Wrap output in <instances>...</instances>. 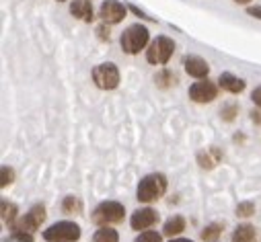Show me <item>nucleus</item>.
Masks as SVG:
<instances>
[{
	"label": "nucleus",
	"mask_w": 261,
	"mask_h": 242,
	"mask_svg": "<svg viewBox=\"0 0 261 242\" xmlns=\"http://www.w3.org/2000/svg\"><path fill=\"white\" fill-rule=\"evenodd\" d=\"M154 82H156V86H161V88H169V86H175V84H177V76H175L171 70H163V72L156 74Z\"/></svg>",
	"instance_id": "obj_19"
},
{
	"label": "nucleus",
	"mask_w": 261,
	"mask_h": 242,
	"mask_svg": "<svg viewBox=\"0 0 261 242\" xmlns=\"http://www.w3.org/2000/svg\"><path fill=\"white\" fill-rule=\"evenodd\" d=\"M0 209H3V220H5V222L13 224V222L17 220V205H15V203L3 199V203H0Z\"/></svg>",
	"instance_id": "obj_20"
},
{
	"label": "nucleus",
	"mask_w": 261,
	"mask_h": 242,
	"mask_svg": "<svg viewBox=\"0 0 261 242\" xmlns=\"http://www.w3.org/2000/svg\"><path fill=\"white\" fill-rule=\"evenodd\" d=\"M99 17L103 19V23H109V25H115L119 21H123L125 17V7L117 0H105L99 9Z\"/></svg>",
	"instance_id": "obj_9"
},
{
	"label": "nucleus",
	"mask_w": 261,
	"mask_h": 242,
	"mask_svg": "<svg viewBox=\"0 0 261 242\" xmlns=\"http://www.w3.org/2000/svg\"><path fill=\"white\" fill-rule=\"evenodd\" d=\"M62 211L66 214V216H79L83 211V201L74 195H68V197H64V203H62Z\"/></svg>",
	"instance_id": "obj_16"
},
{
	"label": "nucleus",
	"mask_w": 261,
	"mask_h": 242,
	"mask_svg": "<svg viewBox=\"0 0 261 242\" xmlns=\"http://www.w3.org/2000/svg\"><path fill=\"white\" fill-rule=\"evenodd\" d=\"M220 160H222V152H220L216 146L206 148L204 152H200V154H198V162H200V166H202V168H214Z\"/></svg>",
	"instance_id": "obj_13"
},
{
	"label": "nucleus",
	"mask_w": 261,
	"mask_h": 242,
	"mask_svg": "<svg viewBox=\"0 0 261 242\" xmlns=\"http://www.w3.org/2000/svg\"><path fill=\"white\" fill-rule=\"evenodd\" d=\"M58 3H64V0H58Z\"/></svg>",
	"instance_id": "obj_32"
},
{
	"label": "nucleus",
	"mask_w": 261,
	"mask_h": 242,
	"mask_svg": "<svg viewBox=\"0 0 261 242\" xmlns=\"http://www.w3.org/2000/svg\"><path fill=\"white\" fill-rule=\"evenodd\" d=\"M253 214H255V205H253L251 201H243V203L237 205V216L249 218V216H253Z\"/></svg>",
	"instance_id": "obj_23"
},
{
	"label": "nucleus",
	"mask_w": 261,
	"mask_h": 242,
	"mask_svg": "<svg viewBox=\"0 0 261 242\" xmlns=\"http://www.w3.org/2000/svg\"><path fill=\"white\" fill-rule=\"evenodd\" d=\"M123 205L117 203V201H103L101 205L95 207L93 211V222L97 226H111V224H117L123 220Z\"/></svg>",
	"instance_id": "obj_4"
},
{
	"label": "nucleus",
	"mask_w": 261,
	"mask_h": 242,
	"mask_svg": "<svg viewBox=\"0 0 261 242\" xmlns=\"http://www.w3.org/2000/svg\"><path fill=\"white\" fill-rule=\"evenodd\" d=\"M247 13H249L251 17H257V19H261V7H251Z\"/></svg>",
	"instance_id": "obj_27"
},
{
	"label": "nucleus",
	"mask_w": 261,
	"mask_h": 242,
	"mask_svg": "<svg viewBox=\"0 0 261 242\" xmlns=\"http://www.w3.org/2000/svg\"><path fill=\"white\" fill-rule=\"evenodd\" d=\"M167 191V176L161 172H152L146 174L140 185H138V201L142 203H152L156 199H161Z\"/></svg>",
	"instance_id": "obj_1"
},
{
	"label": "nucleus",
	"mask_w": 261,
	"mask_h": 242,
	"mask_svg": "<svg viewBox=\"0 0 261 242\" xmlns=\"http://www.w3.org/2000/svg\"><path fill=\"white\" fill-rule=\"evenodd\" d=\"M251 99H253V103H255V105H259V107H261V86H257V88L253 90Z\"/></svg>",
	"instance_id": "obj_26"
},
{
	"label": "nucleus",
	"mask_w": 261,
	"mask_h": 242,
	"mask_svg": "<svg viewBox=\"0 0 261 242\" xmlns=\"http://www.w3.org/2000/svg\"><path fill=\"white\" fill-rule=\"evenodd\" d=\"M218 84L224 88V90H228V93H241V90H245V80H241V78H237L234 74H230V72H224V74H220V78H218Z\"/></svg>",
	"instance_id": "obj_14"
},
{
	"label": "nucleus",
	"mask_w": 261,
	"mask_h": 242,
	"mask_svg": "<svg viewBox=\"0 0 261 242\" xmlns=\"http://www.w3.org/2000/svg\"><path fill=\"white\" fill-rule=\"evenodd\" d=\"M134 242H163V238H161V234H159V232L146 230V232H142Z\"/></svg>",
	"instance_id": "obj_24"
},
{
	"label": "nucleus",
	"mask_w": 261,
	"mask_h": 242,
	"mask_svg": "<svg viewBox=\"0 0 261 242\" xmlns=\"http://www.w3.org/2000/svg\"><path fill=\"white\" fill-rule=\"evenodd\" d=\"M183 230H185V220H183V216H173L171 220L165 222V228H163V232H165L167 236L181 234Z\"/></svg>",
	"instance_id": "obj_17"
},
{
	"label": "nucleus",
	"mask_w": 261,
	"mask_h": 242,
	"mask_svg": "<svg viewBox=\"0 0 261 242\" xmlns=\"http://www.w3.org/2000/svg\"><path fill=\"white\" fill-rule=\"evenodd\" d=\"M43 238L47 242H76L81 238V228L74 222H58L43 230Z\"/></svg>",
	"instance_id": "obj_3"
},
{
	"label": "nucleus",
	"mask_w": 261,
	"mask_h": 242,
	"mask_svg": "<svg viewBox=\"0 0 261 242\" xmlns=\"http://www.w3.org/2000/svg\"><path fill=\"white\" fill-rule=\"evenodd\" d=\"M183 66H185V72L189 76H193V78H204L210 72L208 62H206V59H202V57H198V55H187L183 59Z\"/></svg>",
	"instance_id": "obj_10"
},
{
	"label": "nucleus",
	"mask_w": 261,
	"mask_h": 242,
	"mask_svg": "<svg viewBox=\"0 0 261 242\" xmlns=\"http://www.w3.org/2000/svg\"><path fill=\"white\" fill-rule=\"evenodd\" d=\"M220 234H222V226H220V224H210V226L204 228L202 238H204V240H214V238H218Z\"/></svg>",
	"instance_id": "obj_21"
},
{
	"label": "nucleus",
	"mask_w": 261,
	"mask_h": 242,
	"mask_svg": "<svg viewBox=\"0 0 261 242\" xmlns=\"http://www.w3.org/2000/svg\"><path fill=\"white\" fill-rule=\"evenodd\" d=\"M159 220V214L150 207H144V209H138L132 214V220H129V224H132L134 230H146L150 226H154Z\"/></svg>",
	"instance_id": "obj_11"
},
{
	"label": "nucleus",
	"mask_w": 261,
	"mask_h": 242,
	"mask_svg": "<svg viewBox=\"0 0 261 242\" xmlns=\"http://www.w3.org/2000/svg\"><path fill=\"white\" fill-rule=\"evenodd\" d=\"M70 13H72L76 19L87 21V23H91V21L95 19V17H93V7H91L89 0H72Z\"/></svg>",
	"instance_id": "obj_12"
},
{
	"label": "nucleus",
	"mask_w": 261,
	"mask_h": 242,
	"mask_svg": "<svg viewBox=\"0 0 261 242\" xmlns=\"http://www.w3.org/2000/svg\"><path fill=\"white\" fill-rule=\"evenodd\" d=\"M173 51H175V41L165 37V35H161L146 49V59L150 64H156V66L159 64H167L171 59V55H173Z\"/></svg>",
	"instance_id": "obj_5"
},
{
	"label": "nucleus",
	"mask_w": 261,
	"mask_h": 242,
	"mask_svg": "<svg viewBox=\"0 0 261 242\" xmlns=\"http://www.w3.org/2000/svg\"><path fill=\"white\" fill-rule=\"evenodd\" d=\"M251 119L255 121V124L261 126V111H251Z\"/></svg>",
	"instance_id": "obj_29"
},
{
	"label": "nucleus",
	"mask_w": 261,
	"mask_h": 242,
	"mask_svg": "<svg viewBox=\"0 0 261 242\" xmlns=\"http://www.w3.org/2000/svg\"><path fill=\"white\" fill-rule=\"evenodd\" d=\"M237 5H247V3H251V0H234Z\"/></svg>",
	"instance_id": "obj_31"
},
{
	"label": "nucleus",
	"mask_w": 261,
	"mask_h": 242,
	"mask_svg": "<svg viewBox=\"0 0 261 242\" xmlns=\"http://www.w3.org/2000/svg\"><path fill=\"white\" fill-rule=\"evenodd\" d=\"M171 242H191V240H187V238H177V240H171Z\"/></svg>",
	"instance_id": "obj_30"
},
{
	"label": "nucleus",
	"mask_w": 261,
	"mask_h": 242,
	"mask_svg": "<svg viewBox=\"0 0 261 242\" xmlns=\"http://www.w3.org/2000/svg\"><path fill=\"white\" fill-rule=\"evenodd\" d=\"M237 113H239V107H237L234 103H228V105H224V107L220 109V115H222L224 121H232Z\"/></svg>",
	"instance_id": "obj_22"
},
{
	"label": "nucleus",
	"mask_w": 261,
	"mask_h": 242,
	"mask_svg": "<svg viewBox=\"0 0 261 242\" xmlns=\"http://www.w3.org/2000/svg\"><path fill=\"white\" fill-rule=\"evenodd\" d=\"M93 242H119V236H117V232H115L113 228H109V226H101V228L95 232Z\"/></svg>",
	"instance_id": "obj_18"
},
{
	"label": "nucleus",
	"mask_w": 261,
	"mask_h": 242,
	"mask_svg": "<svg viewBox=\"0 0 261 242\" xmlns=\"http://www.w3.org/2000/svg\"><path fill=\"white\" fill-rule=\"evenodd\" d=\"M148 37H150L148 29L138 23V25H129V27L121 33L119 43H121V49H123L125 53L134 55V53H138V51L148 43Z\"/></svg>",
	"instance_id": "obj_2"
},
{
	"label": "nucleus",
	"mask_w": 261,
	"mask_h": 242,
	"mask_svg": "<svg viewBox=\"0 0 261 242\" xmlns=\"http://www.w3.org/2000/svg\"><path fill=\"white\" fill-rule=\"evenodd\" d=\"M93 80L99 88L103 90H113L117 84H119V70L115 64L107 62V64H99L95 70H93Z\"/></svg>",
	"instance_id": "obj_6"
},
{
	"label": "nucleus",
	"mask_w": 261,
	"mask_h": 242,
	"mask_svg": "<svg viewBox=\"0 0 261 242\" xmlns=\"http://www.w3.org/2000/svg\"><path fill=\"white\" fill-rule=\"evenodd\" d=\"M189 97L195 103H212L218 97V86L214 82H210L208 78L206 80H200V82H195L189 88Z\"/></svg>",
	"instance_id": "obj_8"
},
{
	"label": "nucleus",
	"mask_w": 261,
	"mask_h": 242,
	"mask_svg": "<svg viewBox=\"0 0 261 242\" xmlns=\"http://www.w3.org/2000/svg\"><path fill=\"white\" fill-rule=\"evenodd\" d=\"M255 240H257V234L251 224H241L232 232V242H255Z\"/></svg>",
	"instance_id": "obj_15"
},
{
	"label": "nucleus",
	"mask_w": 261,
	"mask_h": 242,
	"mask_svg": "<svg viewBox=\"0 0 261 242\" xmlns=\"http://www.w3.org/2000/svg\"><path fill=\"white\" fill-rule=\"evenodd\" d=\"M0 172H3V178H0V185H3V187L11 185L13 180H15V170H13V168H9V166H3V170H0Z\"/></svg>",
	"instance_id": "obj_25"
},
{
	"label": "nucleus",
	"mask_w": 261,
	"mask_h": 242,
	"mask_svg": "<svg viewBox=\"0 0 261 242\" xmlns=\"http://www.w3.org/2000/svg\"><path fill=\"white\" fill-rule=\"evenodd\" d=\"M43 220H45V207H43V205H33V207L29 209V214H25V218H21V220L13 226V230H21V232L33 234L37 228H41Z\"/></svg>",
	"instance_id": "obj_7"
},
{
	"label": "nucleus",
	"mask_w": 261,
	"mask_h": 242,
	"mask_svg": "<svg viewBox=\"0 0 261 242\" xmlns=\"http://www.w3.org/2000/svg\"><path fill=\"white\" fill-rule=\"evenodd\" d=\"M97 33H99V37H101V39H107V41H109V29L99 27V29H97Z\"/></svg>",
	"instance_id": "obj_28"
}]
</instances>
